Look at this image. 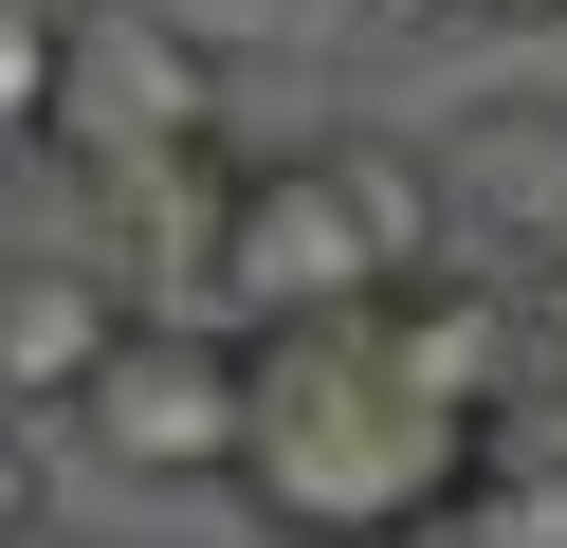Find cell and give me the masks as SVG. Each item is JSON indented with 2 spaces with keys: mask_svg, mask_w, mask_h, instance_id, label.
Returning <instances> with one entry per match:
<instances>
[{
  "mask_svg": "<svg viewBox=\"0 0 567 548\" xmlns=\"http://www.w3.org/2000/svg\"><path fill=\"white\" fill-rule=\"evenodd\" d=\"M238 475H257V511L311 530V548H403L421 511L476 475V421H440V402L367 348V311L238 329Z\"/></svg>",
  "mask_w": 567,
  "mask_h": 548,
  "instance_id": "6da1fadb",
  "label": "cell"
},
{
  "mask_svg": "<svg viewBox=\"0 0 567 548\" xmlns=\"http://www.w3.org/2000/svg\"><path fill=\"white\" fill-rule=\"evenodd\" d=\"M440 183L403 165V146L330 128V146H275V165H238L220 201V329H330V311H384L403 275H440Z\"/></svg>",
  "mask_w": 567,
  "mask_h": 548,
  "instance_id": "7a4b0ae2",
  "label": "cell"
},
{
  "mask_svg": "<svg viewBox=\"0 0 567 548\" xmlns=\"http://www.w3.org/2000/svg\"><path fill=\"white\" fill-rule=\"evenodd\" d=\"M74 165H147V146H220V55L147 0H74L55 19V128Z\"/></svg>",
  "mask_w": 567,
  "mask_h": 548,
  "instance_id": "3957f363",
  "label": "cell"
},
{
  "mask_svg": "<svg viewBox=\"0 0 567 548\" xmlns=\"http://www.w3.org/2000/svg\"><path fill=\"white\" fill-rule=\"evenodd\" d=\"M74 421H92V457H128V475H238V329L220 311H128L111 348H92Z\"/></svg>",
  "mask_w": 567,
  "mask_h": 548,
  "instance_id": "277c9868",
  "label": "cell"
},
{
  "mask_svg": "<svg viewBox=\"0 0 567 548\" xmlns=\"http://www.w3.org/2000/svg\"><path fill=\"white\" fill-rule=\"evenodd\" d=\"M367 348L403 365L440 421H476V438H494V402H530V365H549V329H530V292H494L476 256H440V275H403V292L367 311Z\"/></svg>",
  "mask_w": 567,
  "mask_h": 548,
  "instance_id": "5b68a950",
  "label": "cell"
},
{
  "mask_svg": "<svg viewBox=\"0 0 567 548\" xmlns=\"http://www.w3.org/2000/svg\"><path fill=\"white\" fill-rule=\"evenodd\" d=\"M111 329H128V292L92 256H0V421H74Z\"/></svg>",
  "mask_w": 567,
  "mask_h": 548,
  "instance_id": "8992f818",
  "label": "cell"
},
{
  "mask_svg": "<svg viewBox=\"0 0 567 548\" xmlns=\"http://www.w3.org/2000/svg\"><path fill=\"white\" fill-rule=\"evenodd\" d=\"M403 548H567V475H549V494H494V475H457V494L421 511Z\"/></svg>",
  "mask_w": 567,
  "mask_h": 548,
  "instance_id": "52a82bcc",
  "label": "cell"
},
{
  "mask_svg": "<svg viewBox=\"0 0 567 548\" xmlns=\"http://www.w3.org/2000/svg\"><path fill=\"white\" fill-rule=\"evenodd\" d=\"M55 19H74V0H0V146L55 128Z\"/></svg>",
  "mask_w": 567,
  "mask_h": 548,
  "instance_id": "ba28073f",
  "label": "cell"
},
{
  "mask_svg": "<svg viewBox=\"0 0 567 548\" xmlns=\"http://www.w3.org/2000/svg\"><path fill=\"white\" fill-rule=\"evenodd\" d=\"M38 530V457H19V421H0V548Z\"/></svg>",
  "mask_w": 567,
  "mask_h": 548,
  "instance_id": "9c48e42d",
  "label": "cell"
},
{
  "mask_svg": "<svg viewBox=\"0 0 567 548\" xmlns=\"http://www.w3.org/2000/svg\"><path fill=\"white\" fill-rule=\"evenodd\" d=\"M530 329H549V365H567V256H549V311H530Z\"/></svg>",
  "mask_w": 567,
  "mask_h": 548,
  "instance_id": "30bf717a",
  "label": "cell"
},
{
  "mask_svg": "<svg viewBox=\"0 0 567 548\" xmlns=\"http://www.w3.org/2000/svg\"><path fill=\"white\" fill-rule=\"evenodd\" d=\"M494 19H530V37H567V0H494Z\"/></svg>",
  "mask_w": 567,
  "mask_h": 548,
  "instance_id": "8fae6325",
  "label": "cell"
}]
</instances>
